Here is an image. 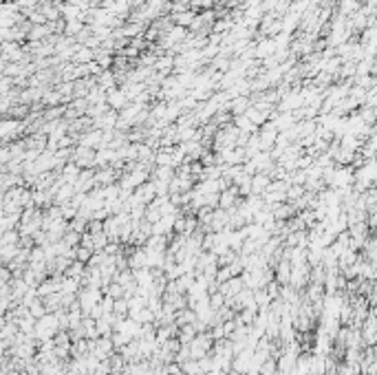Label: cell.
<instances>
[{
	"label": "cell",
	"mask_w": 377,
	"mask_h": 375,
	"mask_svg": "<svg viewBox=\"0 0 377 375\" xmlns=\"http://www.w3.org/2000/svg\"><path fill=\"white\" fill-rule=\"evenodd\" d=\"M102 300H104L102 293H99V289H95V287H84V289H79V293H77V303L82 307L84 316H91L93 309H95Z\"/></svg>",
	"instance_id": "6da1fadb"
},
{
	"label": "cell",
	"mask_w": 377,
	"mask_h": 375,
	"mask_svg": "<svg viewBox=\"0 0 377 375\" xmlns=\"http://www.w3.org/2000/svg\"><path fill=\"white\" fill-rule=\"evenodd\" d=\"M245 289V283H243V276H234V278H229V280H225L223 285H218V291L223 293L227 300L231 298H236L238 293H241Z\"/></svg>",
	"instance_id": "7a4b0ae2"
},
{
	"label": "cell",
	"mask_w": 377,
	"mask_h": 375,
	"mask_svg": "<svg viewBox=\"0 0 377 375\" xmlns=\"http://www.w3.org/2000/svg\"><path fill=\"white\" fill-rule=\"evenodd\" d=\"M128 93H126L124 89H112V91H108V106L112 111H124L126 106H128Z\"/></svg>",
	"instance_id": "3957f363"
},
{
	"label": "cell",
	"mask_w": 377,
	"mask_h": 375,
	"mask_svg": "<svg viewBox=\"0 0 377 375\" xmlns=\"http://www.w3.org/2000/svg\"><path fill=\"white\" fill-rule=\"evenodd\" d=\"M20 130H22V124H20V122H13V119H5V122H3V137L5 139L18 135Z\"/></svg>",
	"instance_id": "277c9868"
},
{
	"label": "cell",
	"mask_w": 377,
	"mask_h": 375,
	"mask_svg": "<svg viewBox=\"0 0 377 375\" xmlns=\"http://www.w3.org/2000/svg\"><path fill=\"white\" fill-rule=\"evenodd\" d=\"M269 177H265V172H260V175H256L254 179H251V188H254L256 192H267V188H269Z\"/></svg>",
	"instance_id": "5b68a950"
},
{
	"label": "cell",
	"mask_w": 377,
	"mask_h": 375,
	"mask_svg": "<svg viewBox=\"0 0 377 375\" xmlns=\"http://www.w3.org/2000/svg\"><path fill=\"white\" fill-rule=\"evenodd\" d=\"M106 296H110V298H115V300H119V298H126V289H124V285H119L117 280H112V283L106 287Z\"/></svg>",
	"instance_id": "8992f818"
},
{
	"label": "cell",
	"mask_w": 377,
	"mask_h": 375,
	"mask_svg": "<svg viewBox=\"0 0 377 375\" xmlns=\"http://www.w3.org/2000/svg\"><path fill=\"white\" fill-rule=\"evenodd\" d=\"M234 194H236V190L234 188H231V190L227 192H221V199H218V205L223 207V210H227V207H231V203H234Z\"/></svg>",
	"instance_id": "52a82bcc"
},
{
	"label": "cell",
	"mask_w": 377,
	"mask_h": 375,
	"mask_svg": "<svg viewBox=\"0 0 377 375\" xmlns=\"http://www.w3.org/2000/svg\"><path fill=\"white\" fill-rule=\"evenodd\" d=\"M91 250H86V247H82V245H79V247H75V258L79 260V263H86V260H91Z\"/></svg>",
	"instance_id": "ba28073f"
},
{
	"label": "cell",
	"mask_w": 377,
	"mask_h": 375,
	"mask_svg": "<svg viewBox=\"0 0 377 375\" xmlns=\"http://www.w3.org/2000/svg\"><path fill=\"white\" fill-rule=\"evenodd\" d=\"M274 51V42H271V40H267V42H263V44H258V49H256V53L258 56H269V53Z\"/></svg>",
	"instance_id": "9c48e42d"
}]
</instances>
